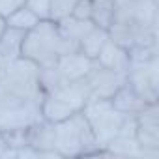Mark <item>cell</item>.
<instances>
[{
    "instance_id": "6da1fadb",
    "label": "cell",
    "mask_w": 159,
    "mask_h": 159,
    "mask_svg": "<svg viewBox=\"0 0 159 159\" xmlns=\"http://www.w3.org/2000/svg\"><path fill=\"white\" fill-rule=\"evenodd\" d=\"M39 86V66L32 60L19 56L6 62L0 75V107L21 101H43Z\"/></svg>"
},
{
    "instance_id": "7a4b0ae2",
    "label": "cell",
    "mask_w": 159,
    "mask_h": 159,
    "mask_svg": "<svg viewBox=\"0 0 159 159\" xmlns=\"http://www.w3.org/2000/svg\"><path fill=\"white\" fill-rule=\"evenodd\" d=\"M75 51H79V47L62 36L56 21L52 19L39 21L32 30L25 34L21 45V56L32 60L39 67H51L62 54Z\"/></svg>"
},
{
    "instance_id": "3957f363",
    "label": "cell",
    "mask_w": 159,
    "mask_h": 159,
    "mask_svg": "<svg viewBox=\"0 0 159 159\" xmlns=\"http://www.w3.org/2000/svg\"><path fill=\"white\" fill-rule=\"evenodd\" d=\"M54 148L62 157L99 152L83 111H77L67 120L54 124Z\"/></svg>"
},
{
    "instance_id": "277c9868",
    "label": "cell",
    "mask_w": 159,
    "mask_h": 159,
    "mask_svg": "<svg viewBox=\"0 0 159 159\" xmlns=\"http://www.w3.org/2000/svg\"><path fill=\"white\" fill-rule=\"evenodd\" d=\"M81 111L94 133V139H96V142L99 146V153H101L103 146L118 135L125 114L120 112L118 109H114L111 99L94 98V96H90V99L84 103V107Z\"/></svg>"
},
{
    "instance_id": "5b68a950",
    "label": "cell",
    "mask_w": 159,
    "mask_h": 159,
    "mask_svg": "<svg viewBox=\"0 0 159 159\" xmlns=\"http://www.w3.org/2000/svg\"><path fill=\"white\" fill-rule=\"evenodd\" d=\"M41 103L38 101H21L0 107V131H23L41 122Z\"/></svg>"
},
{
    "instance_id": "8992f818",
    "label": "cell",
    "mask_w": 159,
    "mask_h": 159,
    "mask_svg": "<svg viewBox=\"0 0 159 159\" xmlns=\"http://www.w3.org/2000/svg\"><path fill=\"white\" fill-rule=\"evenodd\" d=\"M157 58L131 66L129 71L125 73V83L146 101V103H155L157 101V86H159V69H157Z\"/></svg>"
},
{
    "instance_id": "52a82bcc",
    "label": "cell",
    "mask_w": 159,
    "mask_h": 159,
    "mask_svg": "<svg viewBox=\"0 0 159 159\" xmlns=\"http://www.w3.org/2000/svg\"><path fill=\"white\" fill-rule=\"evenodd\" d=\"M84 81L90 88V94L94 98H103V99H111L124 84H125V73L109 69L101 64H98L94 60L90 71L86 73Z\"/></svg>"
},
{
    "instance_id": "ba28073f",
    "label": "cell",
    "mask_w": 159,
    "mask_h": 159,
    "mask_svg": "<svg viewBox=\"0 0 159 159\" xmlns=\"http://www.w3.org/2000/svg\"><path fill=\"white\" fill-rule=\"evenodd\" d=\"M94 60H90L88 56H84L81 51H75V52H66L62 54L54 67L60 71V75L66 79V81H81V79L86 77V73L90 71Z\"/></svg>"
},
{
    "instance_id": "9c48e42d",
    "label": "cell",
    "mask_w": 159,
    "mask_h": 159,
    "mask_svg": "<svg viewBox=\"0 0 159 159\" xmlns=\"http://www.w3.org/2000/svg\"><path fill=\"white\" fill-rule=\"evenodd\" d=\"M98 64L109 67V69H114V71H120V73H127L129 71V52L120 47L118 43H114L111 38L105 41V45L101 47L98 58H96Z\"/></svg>"
},
{
    "instance_id": "30bf717a",
    "label": "cell",
    "mask_w": 159,
    "mask_h": 159,
    "mask_svg": "<svg viewBox=\"0 0 159 159\" xmlns=\"http://www.w3.org/2000/svg\"><path fill=\"white\" fill-rule=\"evenodd\" d=\"M111 101H112L114 109H118V111L124 112V114H137V112L146 105V101H144L127 83L111 98Z\"/></svg>"
},
{
    "instance_id": "8fae6325",
    "label": "cell",
    "mask_w": 159,
    "mask_h": 159,
    "mask_svg": "<svg viewBox=\"0 0 159 159\" xmlns=\"http://www.w3.org/2000/svg\"><path fill=\"white\" fill-rule=\"evenodd\" d=\"M56 25H58L62 36L66 39H69V41H73L77 47H79V43H81V39L94 28V23L92 21H81V19H75L71 15L56 21Z\"/></svg>"
},
{
    "instance_id": "7c38bea8",
    "label": "cell",
    "mask_w": 159,
    "mask_h": 159,
    "mask_svg": "<svg viewBox=\"0 0 159 159\" xmlns=\"http://www.w3.org/2000/svg\"><path fill=\"white\" fill-rule=\"evenodd\" d=\"M41 116L43 120L51 122V124H58V122H64L67 120L69 116H73L77 111H73L69 105H66L64 101L52 98V96H45L43 101H41Z\"/></svg>"
},
{
    "instance_id": "4fadbf2b",
    "label": "cell",
    "mask_w": 159,
    "mask_h": 159,
    "mask_svg": "<svg viewBox=\"0 0 159 159\" xmlns=\"http://www.w3.org/2000/svg\"><path fill=\"white\" fill-rule=\"evenodd\" d=\"M25 34L26 32H23V30L6 26L2 38H0V54H2V58L6 62L15 60V58L21 56V45H23Z\"/></svg>"
},
{
    "instance_id": "5bb4252c",
    "label": "cell",
    "mask_w": 159,
    "mask_h": 159,
    "mask_svg": "<svg viewBox=\"0 0 159 159\" xmlns=\"http://www.w3.org/2000/svg\"><path fill=\"white\" fill-rule=\"evenodd\" d=\"M107 39H109V32L103 30V28L94 26V28L81 39V43H79V51H81L84 56H88L90 60H96L98 54H99V51H101V47L105 45Z\"/></svg>"
},
{
    "instance_id": "9a60e30c",
    "label": "cell",
    "mask_w": 159,
    "mask_h": 159,
    "mask_svg": "<svg viewBox=\"0 0 159 159\" xmlns=\"http://www.w3.org/2000/svg\"><path fill=\"white\" fill-rule=\"evenodd\" d=\"M90 21L94 23V26L109 30L114 21V0H92Z\"/></svg>"
},
{
    "instance_id": "2e32d148",
    "label": "cell",
    "mask_w": 159,
    "mask_h": 159,
    "mask_svg": "<svg viewBox=\"0 0 159 159\" xmlns=\"http://www.w3.org/2000/svg\"><path fill=\"white\" fill-rule=\"evenodd\" d=\"M101 153H112V155H140V146L137 142L135 137H122L116 135L114 139H111Z\"/></svg>"
},
{
    "instance_id": "e0dca14e",
    "label": "cell",
    "mask_w": 159,
    "mask_h": 159,
    "mask_svg": "<svg viewBox=\"0 0 159 159\" xmlns=\"http://www.w3.org/2000/svg\"><path fill=\"white\" fill-rule=\"evenodd\" d=\"M38 23H39V19H38V17H36V15H34L26 6H23V8L15 10L13 13H10V15L6 17V25H8V26L17 28V30H23V32L32 30Z\"/></svg>"
},
{
    "instance_id": "ac0fdd59",
    "label": "cell",
    "mask_w": 159,
    "mask_h": 159,
    "mask_svg": "<svg viewBox=\"0 0 159 159\" xmlns=\"http://www.w3.org/2000/svg\"><path fill=\"white\" fill-rule=\"evenodd\" d=\"M75 2L77 0H51V19L60 21L64 17H69Z\"/></svg>"
},
{
    "instance_id": "d6986e66",
    "label": "cell",
    "mask_w": 159,
    "mask_h": 159,
    "mask_svg": "<svg viewBox=\"0 0 159 159\" xmlns=\"http://www.w3.org/2000/svg\"><path fill=\"white\" fill-rule=\"evenodd\" d=\"M25 6H26L39 21L51 19V0H26Z\"/></svg>"
},
{
    "instance_id": "ffe728a7",
    "label": "cell",
    "mask_w": 159,
    "mask_h": 159,
    "mask_svg": "<svg viewBox=\"0 0 159 159\" xmlns=\"http://www.w3.org/2000/svg\"><path fill=\"white\" fill-rule=\"evenodd\" d=\"M90 13H92V0H77L71 17L81 19V21H90Z\"/></svg>"
},
{
    "instance_id": "44dd1931",
    "label": "cell",
    "mask_w": 159,
    "mask_h": 159,
    "mask_svg": "<svg viewBox=\"0 0 159 159\" xmlns=\"http://www.w3.org/2000/svg\"><path fill=\"white\" fill-rule=\"evenodd\" d=\"M26 0H0V15L8 17L10 13H13L15 10L23 8Z\"/></svg>"
},
{
    "instance_id": "7402d4cb",
    "label": "cell",
    "mask_w": 159,
    "mask_h": 159,
    "mask_svg": "<svg viewBox=\"0 0 159 159\" xmlns=\"http://www.w3.org/2000/svg\"><path fill=\"white\" fill-rule=\"evenodd\" d=\"M6 17H2V15H0V38H2V34H4V30H6Z\"/></svg>"
},
{
    "instance_id": "603a6c76",
    "label": "cell",
    "mask_w": 159,
    "mask_h": 159,
    "mask_svg": "<svg viewBox=\"0 0 159 159\" xmlns=\"http://www.w3.org/2000/svg\"><path fill=\"white\" fill-rule=\"evenodd\" d=\"M4 66H6V60L2 58V54H0V75H2V71H4Z\"/></svg>"
}]
</instances>
